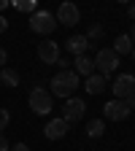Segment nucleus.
Returning a JSON list of instances; mask_svg holds the SVG:
<instances>
[{"label":"nucleus","instance_id":"obj_1","mask_svg":"<svg viewBox=\"0 0 135 151\" xmlns=\"http://www.w3.org/2000/svg\"><path fill=\"white\" fill-rule=\"evenodd\" d=\"M49 84H51V94L68 100V97H73L76 86H79V76H76V70H60Z\"/></svg>","mask_w":135,"mask_h":151},{"label":"nucleus","instance_id":"obj_2","mask_svg":"<svg viewBox=\"0 0 135 151\" xmlns=\"http://www.w3.org/2000/svg\"><path fill=\"white\" fill-rule=\"evenodd\" d=\"M54 27H57L54 14H49V11H32V16H30V30L32 32L49 35V32H54Z\"/></svg>","mask_w":135,"mask_h":151},{"label":"nucleus","instance_id":"obj_3","mask_svg":"<svg viewBox=\"0 0 135 151\" xmlns=\"http://www.w3.org/2000/svg\"><path fill=\"white\" fill-rule=\"evenodd\" d=\"M116 65H119V54H113V49H100L97 57H95V68H97V73L103 78H108L116 70Z\"/></svg>","mask_w":135,"mask_h":151},{"label":"nucleus","instance_id":"obj_4","mask_svg":"<svg viewBox=\"0 0 135 151\" xmlns=\"http://www.w3.org/2000/svg\"><path fill=\"white\" fill-rule=\"evenodd\" d=\"M30 108H32V113H38V116H46V113L51 111V94L46 89H41V86H35L30 92Z\"/></svg>","mask_w":135,"mask_h":151},{"label":"nucleus","instance_id":"obj_5","mask_svg":"<svg viewBox=\"0 0 135 151\" xmlns=\"http://www.w3.org/2000/svg\"><path fill=\"white\" fill-rule=\"evenodd\" d=\"M87 113V105L81 97H68L65 105H62V119L68 124H76V122H81V116Z\"/></svg>","mask_w":135,"mask_h":151},{"label":"nucleus","instance_id":"obj_6","mask_svg":"<svg viewBox=\"0 0 135 151\" xmlns=\"http://www.w3.org/2000/svg\"><path fill=\"white\" fill-rule=\"evenodd\" d=\"M57 22L65 24V27H73V24H79V19H81V11L79 6L73 3V0H65V3H60V11H57Z\"/></svg>","mask_w":135,"mask_h":151},{"label":"nucleus","instance_id":"obj_7","mask_svg":"<svg viewBox=\"0 0 135 151\" xmlns=\"http://www.w3.org/2000/svg\"><path fill=\"white\" fill-rule=\"evenodd\" d=\"M113 94H116V100H124V97H130V94L135 92V76L132 73H122V76H116V81H113Z\"/></svg>","mask_w":135,"mask_h":151},{"label":"nucleus","instance_id":"obj_8","mask_svg":"<svg viewBox=\"0 0 135 151\" xmlns=\"http://www.w3.org/2000/svg\"><path fill=\"white\" fill-rule=\"evenodd\" d=\"M103 113H105V119L108 122H122V119H127L130 116V108H127V103L124 100H111V103H105L103 105Z\"/></svg>","mask_w":135,"mask_h":151},{"label":"nucleus","instance_id":"obj_9","mask_svg":"<svg viewBox=\"0 0 135 151\" xmlns=\"http://www.w3.org/2000/svg\"><path fill=\"white\" fill-rule=\"evenodd\" d=\"M38 60H41L43 65H57V60H60V43L57 41L38 43Z\"/></svg>","mask_w":135,"mask_h":151},{"label":"nucleus","instance_id":"obj_10","mask_svg":"<svg viewBox=\"0 0 135 151\" xmlns=\"http://www.w3.org/2000/svg\"><path fill=\"white\" fill-rule=\"evenodd\" d=\"M68 129H70V124H68L65 119H51V122L46 124V129H43V135H46L49 140H60V138L68 135Z\"/></svg>","mask_w":135,"mask_h":151},{"label":"nucleus","instance_id":"obj_11","mask_svg":"<svg viewBox=\"0 0 135 151\" xmlns=\"http://www.w3.org/2000/svg\"><path fill=\"white\" fill-rule=\"evenodd\" d=\"M65 49H68L70 54H76V57H81V54L89 49V41H87V35H73V38H68Z\"/></svg>","mask_w":135,"mask_h":151},{"label":"nucleus","instance_id":"obj_12","mask_svg":"<svg viewBox=\"0 0 135 151\" xmlns=\"http://www.w3.org/2000/svg\"><path fill=\"white\" fill-rule=\"evenodd\" d=\"M84 89L89 92V94H100L103 89H105V78L100 73H92V76H87V84H84Z\"/></svg>","mask_w":135,"mask_h":151},{"label":"nucleus","instance_id":"obj_13","mask_svg":"<svg viewBox=\"0 0 135 151\" xmlns=\"http://www.w3.org/2000/svg\"><path fill=\"white\" fill-rule=\"evenodd\" d=\"M76 76H84V78H87V76H92L95 73V60H89V57H76Z\"/></svg>","mask_w":135,"mask_h":151},{"label":"nucleus","instance_id":"obj_14","mask_svg":"<svg viewBox=\"0 0 135 151\" xmlns=\"http://www.w3.org/2000/svg\"><path fill=\"white\" fill-rule=\"evenodd\" d=\"M0 84L3 86H19V73L14 68H0Z\"/></svg>","mask_w":135,"mask_h":151},{"label":"nucleus","instance_id":"obj_15","mask_svg":"<svg viewBox=\"0 0 135 151\" xmlns=\"http://www.w3.org/2000/svg\"><path fill=\"white\" fill-rule=\"evenodd\" d=\"M130 51H132L130 35H119L116 41H113V54H130Z\"/></svg>","mask_w":135,"mask_h":151},{"label":"nucleus","instance_id":"obj_16","mask_svg":"<svg viewBox=\"0 0 135 151\" xmlns=\"http://www.w3.org/2000/svg\"><path fill=\"white\" fill-rule=\"evenodd\" d=\"M103 132H105L103 119H92V122L87 124V135H89V138H103Z\"/></svg>","mask_w":135,"mask_h":151},{"label":"nucleus","instance_id":"obj_17","mask_svg":"<svg viewBox=\"0 0 135 151\" xmlns=\"http://www.w3.org/2000/svg\"><path fill=\"white\" fill-rule=\"evenodd\" d=\"M11 6L16 11H25V14H32L38 8V0H11Z\"/></svg>","mask_w":135,"mask_h":151},{"label":"nucleus","instance_id":"obj_18","mask_svg":"<svg viewBox=\"0 0 135 151\" xmlns=\"http://www.w3.org/2000/svg\"><path fill=\"white\" fill-rule=\"evenodd\" d=\"M103 32H105V30H103V24H92V27H89V32H87V41H89V43H92V41H100Z\"/></svg>","mask_w":135,"mask_h":151},{"label":"nucleus","instance_id":"obj_19","mask_svg":"<svg viewBox=\"0 0 135 151\" xmlns=\"http://www.w3.org/2000/svg\"><path fill=\"white\" fill-rule=\"evenodd\" d=\"M8 122H11V113H8L6 108H0V132L8 127Z\"/></svg>","mask_w":135,"mask_h":151},{"label":"nucleus","instance_id":"obj_20","mask_svg":"<svg viewBox=\"0 0 135 151\" xmlns=\"http://www.w3.org/2000/svg\"><path fill=\"white\" fill-rule=\"evenodd\" d=\"M11 148V143H8V138L3 135V132H0V151H8Z\"/></svg>","mask_w":135,"mask_h":151},{"label":"nucleus","instance_id":"obj_21","mask_svg":"<svg viewBox=\"0 0 135 151\" xmlns=\"http://www.w3.org/2000/svg\"><path fill=\"white\" fill-rule=\"evenodd\" d=\"M124 103H127V108H130V111H135V92L130 94V97H124Z\"/></svg>","mask_w":135,"mask_h":151},{"label":"nucleus","instance_id":"obj_22","mask_svg":"<svg viewBox=\"0 0 135 151\" xmlns=\"http://www.w3.org/2000/svg\"><path fill=\"white\" fill-rule=\"evenodd\" d=\"M8 151H30V148H27V143H16V146H11Z\"/></svg>","mask_w":135,"mask_h":151},{"label":"nucleus","instance_id":"obj_23","mask_svg":"<svg viewBox=\"0 0 135 151\" xmlns=\"http://www.w3.org/2000/svg\"><path fill=\"white\" fill-rule=\"evenodd\" d=\"M6 60H8V54H6V49H0V68H6Z\"/></svg>","mask_w":135,"mask_h":151},{"label":"nucleus","instance_id":"obj_24","mask_svg":"<svg viewBox=\"0 0 135 151\" xmlns=\"http://www.w3.org/2000/svg\"><path fill=\"white\" fill-rule=\"evenodd\" d=\"M6 30H8V19L0 16V32H6Z\"/></svg>","mask_w":135,"mask_h":151},{"label":"nucleus","instance_id":"obj_25","mask_svg":"<svg viewBox=\"0 0 135 151\" xmlns=\"http://www.w3.org/2000/svg\"><path fill=\"white\" fill-rule=\"evenodd\" d=\"M127 14H130V19H135V3H130V6H127Z\"/></svg>","mask_w":135,"mask_h":151},{"label":"nucleus","instance_id":"obj_26","mask_svg":"<svg viewBox=\"0 0 135 151\" xmlns=\"http://www.w3.org/2000/svg\"><path fill=\"white\" fill-rule=\"evenodd\" d=\"M11 6V0H0V11H3V8H8Z\"/></svg>","mask_w":135,"mask_h":151},{"label":"nucleus","instance_id":"obj_27","mask_svg":"<svg viewBox=\"0 0 135 151\" xmlns=\"http://www.w3.org/2000/svg\"><path fill=\"white\" fill-rule=\"evenodd\" d=\"M130 41H132V46H135V24H132V32H130Z\"/></svg>","mask_w":135,"mask_h":151},{"label":"nucleus","instance_id":"obj_28","mask_svg":"<svg viewBox=\"0 0 135 151\" xmlns=\"http://www.w3.org/2000/svg\"><path fill=\"white\" fill-rule=\"evenodd\" d=\"M130 54H132V60H135V46H132V51H130Z\"/></svg>","mask_w":135,"mask_h":151},{"label":"nucleus","instance_id":"obj_29","mask_svg":"<svg viewBox=\"0 0 135 151\" xmlns=\"http://www.w3.org/2000/svg\"><path fill=\"white\" fill-rule=\"evenodd\" d=\"M119 3H130V0H119Z\"/></svg>","mask_w":135,"mask_h":151}]
</instances>
